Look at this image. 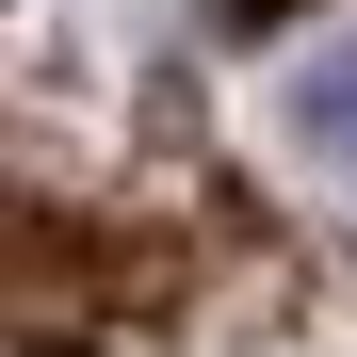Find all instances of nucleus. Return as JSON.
I'll use <instances>...</instances> for the list:
<instances>
[{
  "label": "nucleus",
  "mask_w": 357,
  "mask_h": 357,
  "mask_svg": "<svg viewBox=\"0 0 357 357\" xmlns=\"http://www.w3.org/2000/svg\"><path fill=\"white\" fill-rule=\"evenodd\" d=\"M276 130L309 146L325 178H357V33H325L309 66H292V98H276Z\"/></svg>",
  "instance_id": "nucleus-1"
}]
</instances>
